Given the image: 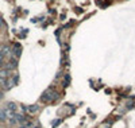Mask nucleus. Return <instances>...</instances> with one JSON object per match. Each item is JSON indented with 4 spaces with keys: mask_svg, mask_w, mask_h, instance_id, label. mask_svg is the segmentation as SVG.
Instances as JSON below:
<instances>
[{
    "mask_svg": "<svg viewBox=\"0 0 135 128\" xmlns=\"http://www.w3.org/2000/svg\"><path fill=\"white\" fill-rule=\"evenodd\" d=\"M58 98V93L55 90H53L51 88H49V89H46L43 92V94L41 96V100L45 101V103H51V101L57 100Z\"/></svg>",
    "mask_w": 135,
    "mask_h": 128,
    "instance_id": "f257e3e1",
    "label": "nucleus"
},
{
    "mask_svg": "<svg viewBox=\"0 0 135 128\" xmlns=\"http://www.w3.org/2000/svg\"><path fill=\"white\" fill-rule=\"evenodd\" d=\"M12 54L15 55V57H19V55L22 54V47L19 45H15L14 46V50H12Z\"/></svg>",
    "mask_w": 135,
    "mask_h": 128,
    "instance_id": "f03ea898",
    "label": "nucleus"
},
{
    "mask_svg": "<svg viewBox=\"0 0 135 128\" xmlns=\"http://www.w3.org/2000/svg\"><path fill=\"white\" fill-rule=\"evenodd\" d=\"M27 111L30 113H35V112H38V111H39V105H37V104H34V105H28Z\"/></svg>",
    "mask_w": 135,
    "mask_h": 128,
    "instance_id": "7ed1b4c3",
    "label": "nucleus"
},
{
    "mask_svg": "<svg viewBox=\"0 0 135 128\" xmlns=\"http://www.w3.org/2000/svg\"><path fill=\"white\" fill-rule=\"evenodd\" d=\"M16 66H18V62H16L15 58L9 61V64H7V69H15Z\"/></svg>",
    "mask_w": 135,
    "mask_h": 128,
    "instance_id": "20e7f679",
    "label": "nucleus"
},
{
    "mask_svg": "<svg viewBox=\"0 0 135 128\" xmlns=\"http://www.w3.org/2000/svg\"><path fill=\"white\" fill-rule=\"evenodd\" d=\"M69 84H70V75H69V74H65L64 81H62V85H64V88H65V86H68Z\"/></svg>",
    "mask_w": 135,
    "mask_h": 128,
    "instance_id": "39448f33",
    "label": "nucleus"
},
{
    "mask_svg": "<svg viewBox=\"0 0 135 128\" xmlns=\"http://www.w3.org/2000/svg\"><path fill=\"white\" fill-rule=\"evenodd\" d=\"M8 75H9V73L7 70H0V80H5Z\"/></svg>",
    "mask_w": 135,
    "mask_h": 128,
    "instance_id": "423d86ee",
    "label": "nucleus"
},
{
    "mask_svg": "<svg viewBox=\"0 0 135 128\" xmlns=\"http://www.w3.org/2000/svg\"><path fill=\"white\" fill-rule=\"evenodd\" d=\"M7 105H8V107H7V109H9L11 112H14V113H15V111H16V105H15V104H14V103H8Z\"/></svg>",
    "mask_w": 135,
    "mask_h": 128,
    "instance_id": "0eeeda50",
    "label": "nucleus"
},
{
    "mask_svg": "<svg viewBox=\"0 0 135 128\" xmlns=\"http://www.w3.org/2000/svg\"><path fill=\"white\" fill-rule=\"evenodd\" d=\"M8 50H9V49L7 47V46H3V47H1V53H0V54H1V55L8 54Z\"/></svg>",
    "mask_w": 135,
    "mask_h": 128,
    "instance_id": "6e6552de",
    "label": "nucleus"
},
{
    "mask_svg": "<svg viewBox=\"0 0 135 128\" xmlns=\"http://www.w3.org/2000/svg\"><path fill=\"white\" fill-rule=\"evenodd\" d=\"M19 128H32V124L31 123H23V124H20Z\"/></svg>",
    "mask_w": 135,
    "mask_h": 128,
    "instance_id": "1a4fd4ad",
    "label": "nucleus"
},
{
    "mask_svg": "<svg viewBox=\"0 0 135 128\" xmlns=\"http://www.w3.org/2000/svg\"><path fill=\"white\" fill-rule=\"evenodd\" d=\"M7 117H5V115H4V111H0V121H4Z\"/></svg>",
    "mask_w": 135,
    "mask_h": 128,
    "instance_id": "9d476101",
    "label": "nucleus"
},
{
    "mask_svg": "<svg viewBox=\"0 0 135 128\" xmlns=\"http://www.w3.org/2000/svg\"><path fill=\"white\" fill-rule=\"evenodd\" d=\"M60 123H61V120H54V121H51V126H53V128H54V127H57Z\"/></svg>",
    "mask_w": 135,
    "mask_h": 128,
    "instance_id": "9b49d317",
    "label": "nucleus"
},
{
    "mask_svg": "<svg viewBox=\"0 0 135 128\" xmlns=\"http://www.w3.org/2000/svg\"><path fill=\"white\" fill-rule=\"evenodd\" d=\"M134 105H135V103H128L127 104V108L130 109V108H134Z\"/></svg>",
    "mask_w": 135,
    "mask_h": 128,
    "instance_id": "f8f14e48",
    "label": "nucleus"
},
{
    "mask_svg": "<svg viewBox=\"0 0 135 128\" xmlns=\"http://www.w3.org/2000/svg\"><path fill=\"white\" fill-rule=\"evenodd\" d=\"M1 62H3V55L0 54V65H1Z\"/></svg>",
    "mask_w": 135,
    "mask_h": 128,
    "instance_id": "ddd939ff",
    "label": "nucleus"
},
{
    "mask_svg": "<svg viewBox=\"0 0 135 128\" xmlns=\"http://www.w3.org/2000/svg\"><path fill=\"white\" fill-rule=\"evenodd\" d=\"M1 97H3V94H1V93H0V98H1Z\"/></svg>",
    "mask_w": 135,
    "mask_h": 128,
    "instance_id": "4468645a",
    "label": "nucleus"
}]
</instances>
